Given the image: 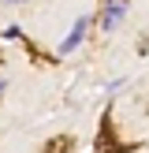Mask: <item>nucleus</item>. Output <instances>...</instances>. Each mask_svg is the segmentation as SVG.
<instances>
[{
	"label": "nucleus",
	"mask_w": 149,
	"mask_h": 153,
	"mask_svg": "<svg viewBox=\"0 0 149 153\" xmlns=\"http://www.w3.org/2000/svg\"><path fill=\"white\" fill-rule=\"evenodd\" d=\"M86 30H89V15H82V19L74 22L71 30H67V37L60 41V49H56V52H60V56H71V52L78 49L82 41H86Z\"/></svg>",
	"instance_id": "f257e3e1"
},
{
	"label": "nucleus",
	"mask_w": 149,
	"mask_h": 153,
	"mask_svg": "<svg viewBox=\"0 0 149 153\" xmlns=\"http://www.w3.org/2000/svg\"><path fill=\"white\" fill-rule=\"evenodd\" d=\"M123 19H127V0H108L104 11H101V30H104V34H112Z\"/></svg>",
	"instance_id": "f03ea898"
},
{
	"label": "nucleus",
	"mask_w": 149,
	"mask_h": 153,
	"mask_svg": "<svg viewBox=\"0 0 149 153\" xmlns=\"http://www.w3.org/2000/svg\"><path fill=\"white\" fill-rule=\"evenodd\" d=\"M67 149H74V134H60V138L45 142V153H67Z\"/></svg>",
	"instance_id": "7ed1b4c3"
},
{
	"label": "nucleus",
	"mask_w": 149,
	"mask_h": 153,
	"mask_svg": "<svg viewBox=\"0 0 149 153\" xmlns=\"http://www.w3.org/2000/svg\"><path fill=\"white\" fill-rule=\"evenodd\" d=\"M4 37H7V41H22V26H7Z\"/></svg>",
	"instance_id": "20e7f679"
},
{
	"label": "nucleus",
	"mask_w": 149,
	"mask_h": 153,
	"mask_svg": "<svg viewBox=\"0 0 149 153\" xmlns=\"http://www.w3.org/2000/svg\"><path fill=\"white\" fill-rule=\"evenodd\" d=\"M4 94H7V79L0 75V97H4Z\"/></svg>",
	"instance_id": "39448f33"
},
{
	"label": "nucleus",
	"mask_w": 149,
	"mask_h": 153,
	"mask_svg": "<svg viewBox=\"0 0 149 153\" xmlns=\"http://www.w3.org/2000/svg\"><path fill=\"white\" fill-rule=\"evenodd\" d=\"M4 4H7V7H19V4H26V0H4Z\"/></svg>",
	"instance_id": "423d86ee"
}]
</instances>
